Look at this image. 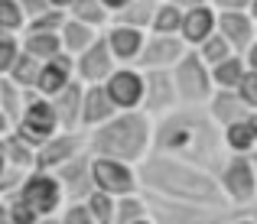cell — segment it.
<instances>
[{
    "label": "cell",
    "instance_id": "obj_1",
    "mask_svg": "<svg viewBox=\"0 0 257 224\" xmlns=\"http://www.w3.org/2000/svg\"><path fill=\"white\" fill-rule=\"evenodd\" d=\"M153 153L192 162L208 172H218L228 159L221 127L208 117L205 107H176L153 120Z\"/></svg>",
    "mask_w": 257,
    "mask_h": 224
},
{
    "label": "cell",
    "instance_id": "obj_2",
    "mask_svg": "<svg viewBox=\"0 0 257 224\" xmlns=\"http://www.w3.org/2000/svg\"><path fill=\"white\" fill-rule=\"evenodd\" d=\"M137 179H140V192L157 195V198L186 201V205H205V208H228L215 172H208L202 166H192V162L173 159V156L153 153V149L137 166Z\"/></svg>",
    "mask_w": 257,
    "mask_h": 224
},
{
    "label": "cell",
    "instance_id": "obj_3",
    "mask_svg": "<svg viewBox=\"0 0 257 224\" xmlns=\"http://www.w3.org/2000/svg\"><path fill=\"white\" fill-rule=\"evenodd\" d=\"M150 149H153V120L144 111H120L107 124L88 130V153L94 156H111V159L140 166L150 156Z\"/></svg>",
    "mask_w": 257,
    "mask_h": 224
},
{
    "label": "cell",
    "instance_id": "obj_4",
    "mask_svg": "<svg viewBox=\"0 0 257 224\" xmlns=\"http://www.w3.org/2000/svg\"><path fill=\"white\" fill-rule=\"evenodd\" d=\"M173 85H176V98L182 107H205L212 98L215 85H212V69L199 59V52L189 49L179 62L173 65Z\"/></svg>",
    "mask_w": 257,
    "mask_h": 224
},
{
    "label": "cell",
    "instance_id": "obj_5",
    "mask_svg": "<svg viewBox=\"0 0 257 224\" xmlns=\"http://www.w3.org/2000/svg\"><path fill=\"white\" fill-rule=\"evenodd\" d=\"M215 179L231 211H244L247 205L257 201V172L251 156H228L215 172Z\"/></svg>",
    "mask_w": 257,
    "mask_h": 224
},
{
    "label": "cell",
    "instance_id": "obj_6",
    "mask_svg": "<svg viewBox=\"0 0 257 224\" xmlns=\"http://www.w3.org/2000/svg\"><path fill=\"white\" fill-rule=\"evenodd\" d=\"M23 205H30L39 218H49V214H59L65 208V192L59 185L56 172H39V169H30V172L20 179V185L13 188Z\"/></svg>",
    "mask_w": 257,
    "mask_h": 224
},
{
    "label": "cell",
    "instance_id": "obj_7",
    "mask_svg": "<svg viewBox=\"0 0 257 224\" xmlns=\"http://www.w3.org/2000/svg\"><path fill=\"white\" fill-rule=\"evenodd\" d=\"M88 169H91V185L98 188V192L111 195V198H124V195L140 192L137 166H131V162H124V159L88 153Z\"/></svg>",
    "mask_w": 257,
    "mask_h": 224
},
{
    "label": "cell",
    "instance_id": "obj_8",
    "mask_svg": "<svg viewBox=\"0 0 257 224\" xmlns=\"http://www.w3.org/2000/svg\"><path fill=\"white\" fill-rule=\"evenodd\" d=\"M147 195V192H144ZM153 224H228L234 211L228 208H205V205H186V201H166L157 195H147Z\"/></svg>",
    "mask_w": 257,
    "mask_h": 224
},
{
    "label": "cell",
    "instance_id": "obj_9",
    "mask_svg": "<svg viewBox=\"0 0 257 224\" xmlns=\"http://www.w3.org/2000/svg\"><path fill=\"white\" fill-rule=\"evenodd\" d=\"M13 133H20L33 146H43L49 137H56L59 120H56V111H52V101L36 91H26V104H23L20 120L13 124Z\"/></svg>",
    "mask_w": 257,
    "mask_h": 224
},
{
    "label": "cell",
    "instance_id": "obj_10",
    "mask_svg": "<svg viewBox=\"0 0 257 224\" xmlns=\"http://www.w3.org/2000/svg\"><path fill=\"white\" fill-rule=\"evenodd\" d=\"M88 149V133L85 130H59L56 137H49L43 146H36V162H33V169H39V172H56L59 166H65V162H72L75 156H82Z\"/></svg>",
    "mask_w": 257,
    "mask_h": 224
},
{
    "label": "cell",
    "instance_id": "obj_11",
    "mask_svg": "<svg viewBox=\"0 0 257 224\" xmlns=\"http://www.w3.org/2000/svg\"><path fill=\"white\" fill-rule=\"evenodd\" d=\"M179 107V98H176V85H173V72L170 69H153L144 72V104L140 111L150 120L163 117Z\"/></svg>",
    "mask_w": 257,
    "mask_h": 224
},
{
    "label": "cell",
    "instance_id": "obj_12",
    "mask_svg": "<svg viewBox=\"0 0 257 224\" xmlns=\"http://www.w3.org/2000/svg\"><path fill=\"white\" fill-rule=\"evenodd\" d=\"M104 91L117 111H140V104H144V72L137 65H117L104 78Z\"/></svg>",
    "mask_w": 257,
    "mask_h": 224
},
{
    "label": "cell",
    "instance_id": "obj_13",
    "mask_svg": "<svg viewBox=\"0 0 257 224\" xmlns=\"http://www.w3.org/2000/svg\"><path fill=\"white\" fill-rule=\"evenodd\" d=\"M114 69H117V62H114L104 36H98L85 52L75 56V81H82V85H104V78Z\"/></svg>",
    "mask_w": 257,
    "mask_h": 224
},
{
    "label": "cell",
    "instance_id": "obj_14",
    "mask_svg": "<svg viewBox=\"0 0 257 224\" xmlns=\"http://www.w3.org/2000/svg\"><path fill=\"white\" fill-rule=\"evenodd\" d=\"M189 52V46L179 36H157V33H147L144 52H140V72H153V69H173L182 56Z\"/></svg>",
    "mask_w": 257,
    "mask_h": 224
},
{
    "label": "cell",
    "instance_id": "obj_15",
    "mask_svg": "<svg viewBox=\"0 0 257 224\" xmlns=\"http://www.w3.org/2000/svg\"><path fill=\"white\" fill-rule=\"evenodd\" d=\"M111 49L114 62L117 65H137L140 62V52H144L147 43V33L144 30H134V26H120V23H107V30L101 33Z\"/></svg>",
    "mask_w": 257,
    "mask_h": 224
},
{
    "label": "cell",
    "instance_id": "obj_16",
    "mask_svg": "<svg viewBox=\"0 0 257 224\" xmlns=\"http://www.w3.org/2000/svg\"><path fill=\"white\" fill-rule=\"evenodd\" d=\"M72 81H75V59H72L69 52H59L56 59L39 65V78H36V88H33V91L43 94V98H56Z\"/></svg>",
    "mask_w": 257,
    "mask_h": 224
},
{
    "label": "cell",
    "instance_id": "obj_17",
    "mask_svg": "<svg viewBox=\"0 0 257 224\" xmlns=\"http://www.w3.org/2000/svg\"><path fill=\"white\" fill-rule=\"evenodd\" d=\"M215 26H218V10L212 4L192 7V10H182V26H179V39L189 49H199L208 36H215Z\"/></svg>",
    "mask_w": 257,
    "mask_h": 224
},
{
    "label": "cell",
    "instance_id": "obj_18",
    "mask_svg": "<svg viewBox=\"0 0 257 224\" xmlns=\"http://www.w3.org/2000/svg\"><path fill=\"white\" fill-rule=\"evenodd\" d=\"M215 33H218V36L225 39L238 56H244L247 46L254 43V20H251L247 10H221Z\"/></svg>",
    "mask_w": 257,
    "mask_h": 224
},
{
    "label": "cell",
    "instance_id": "obj_19",
    "mask_svg": "<svg viewBox=\"0 0 257 224\" xmlns=\"http://www.w3.org/2000/svg\"><path fill=\"white\" fill-rule=\"evenodd\" d=\"M56 179L65 192V201H85V195L91 192V169H88V149L82 156H75L72 162L56 169Z\"/></svg>",
    "mask_w": 257,
    "mask_h": 224
},
{
    "label": "cell",
    "instance_id": "obj_20",
    "mask_svg": "<svg viewBox=\"0 0 257 224\" xmlns=\"http://www.w3.org/2000/svg\"><path fill=\"white\" fill-rule=\"evenodd\" d=\"M114 114H120V111L114 107V101L107 98L104 85H85V91H82V130L88 133V130H94V127L107 124Z\"/></svg>",
    "mask_w": 257,
    "mask_h": 224
},
{
    "label": "cell",
    "instance_id": "obj_21",
    "mask_svg": "<svg viewBox=\"0 0 257 224\" xmlns=\"http://www.w3.org/2000/svg\"><path fill=\"white\" fill-rule=\"evenodd\" d=\"M82 91H85L82 81H72L56 98H49L52 111H56V120H59V130H69V133L82 130Z\"/></svg>",
    "mask_w": 257,
    "mask_h": 224
},
{
    "label": "cell",
    "instance_id": "obj_22",
    "mask_svg": "<svg viewBox=\"0 0 257 224\" xmlns=\"http://www.w3.org/2000/svg\"><path fill=\"white\" fill-rule=\"evenodd\" d=\"M205 111L218 127H228V124H238V120H247L251 107L241 101L238 91H218V88H215L208 104H205Z\"/></svg>",
    "mask_w": 257,
    "mask_h": 224
},
{
    "label": "cell",
    "instance_id": "obj_23",
    "mask_svg": "<svg viewBox=\"0 0 257 224\" xmlns=\"http://www.w3.org/2000/svg\"><path fill=\"white\" fill-rule=\"evenodd\" d=\"M98 36H101V33L94 30V26L78 23V20H72V17H65L62 30H59V39H62V52H69L72 59H75L78 52H85Z\"/></svg>",
    "mask_w": 257,
    "mask_h": 224
},
{
    "label": "cell",
    "instance_id": "obj_24",
    "mask_svg": "<svg viewBox=\"0 0 257 224\" xmlns=\"http://www.w3.org/2000/svg\"><path fill=\"white\" fill-rule=\"evenodd\" d=\"M20 52L33 56L36 62H49V59H56L62 52V39H59V33H30L26 30L20 36Z\"/></svg>",
    "mask_w": 257,
    "mask_h": 224
},
{
    "label": "cell",
    "instance_id": "obj_25",
    "mask_svg": "<svg viewBox=\"0 0 257 224\" xmlns=\"http://www.w3.org/2000/svg\"><path fill=\"white\" fill-rule=\"evenodd\" d=\"M221 140H225V153L228 156H254L257 153V137L251 133L247 120L221 127Z\"/></svg>",
    "mask_w": 257,
    "mask_h": 224
},
{
    "label": "cell",
    "instance_id": "obj_26",
    "mask_svg": "<svg viewBox=\"0 0 257 224\" xmlns=\"http://www.w3.org/2000/svg\"><path fill=\"white\" fill-rule=\"evenodd\" d=\"M247 65H244V56H228L225 62L212 65V85L218 91H238L241 78H244Z\"/></svg>",
    "mask_w": 257,
    "mask_h": 224
},
{
    "label": "cell",
    "instance_id": "obj_27",
    "mask_svg": "<svg viewBox=\"0 0 257 224\" xmlns=\"http://www.w3.org/2000/svg\"><path fill=\"white\" fill-rule=\"evenodd\" d=\"M4 153H7V162H10V169H17V172H30L33 162H36V146L26 143L20 133H7L4 137Z\"/></svg>",
    "mask_w": 257,
    "mask_h": 224
},
{
    "label": "cell",
    "instance_id": "obj_28",
    "mask_svg": "<svg viewBox=\"0 0 257 224\" xmlns=\"http://www.w3.org/2000/svg\"><path fill=\"white\" fill-rule=\"evenodd\" d=\"M65 13H69L72 20H78V23L94 26L98 33H104V30H107V23H111V13H107L104 7L98 4V0H72Z\"/></svg>",
    "mask_w": 257,
    "mask_h": 224
},
{
    "label": "cell",
    "instance_id": "obj_29",
    "mask_svg": "<svg viewBox=\"0 0 257 224\" xmlns=\"http://www.w3.org/2000/svg\"><path fill=\"white\" fill-rule=\"evenodd\" d=\"M179 26H182V10L166 0H160L153 7V20H150V30L147 33H157V36H179Z\"/></svg>",
    "mask_w": 257,
    "mask_h": 224
},
{
    "label": "cell",
    "instance_id": "obj_30",
    "mask_svg": "<svg viewBox=\"0 0 257 224\" xmlns=\"http://www.w3.org/2000/svg\"><path fill=\"white\" fill-rule=\"evenodd\" d=\"M153 7L157 4H147V0H131L124 10H117L111 17V23H120V26H134V30H150V20H153Z\"/></svg>",
    "mask_w": 257,
    "mask_h": 224
},
{
    "label": "cell",
    "instance_id": "obj_31",
    "mask_svg": "<svg viewBox=\"0 0 257 224\" xmlns=\"http://www.w3.org/2000/svg\"><path fill=\"white\" fill-rule=\"evenodd\" d=\"M150 214V205H147V195L144 192H134V195H124V198L114 201V224H131V221H140Z\"/></svg>",
    "mask_w": 257,
    "mask_h": 224
},
{
    "label": "cell",
    "instance_id": "obj_32",
    "mask_svg": "<svg viewBox=\"0 0 257 224\" xmlns=\"http://www.w3.org/2000/svg\"><path fill=\"white\" fill-rule=\"evenodd\" d=\"M39 65H43V62H36L33 56L20 52L17 62H13L10 72H7V78H10L20 91H33V88H36V78H39Z\"/></svg>",
    "mask_w": 257,
    "mask_h": 224
},
{
    "label": "cell",
    "instance_id": "obj_33",
    "mask_svg": "<svg viewBox=\"0 0 257 224\" xmlns=\"http://www.w3.org/2000/svg\"><path fill=\"white\" fill-rule=\"evenodd\" d=\"M23 104H26V91H20V88L4 75V78H0V111H4L7 120H10V127L20 120V114H23Z\"/></svg>",
    "mask_w": 257,
    "mask_h": 224
},
{
    "label": "cell",
    "instance_id": "obj_34",
    "mask_svg": "<svg viewBox=\"0 0 257 224\" xmlns=\"http://www.w3.org/2000/svg\"><path fill=\"white\" fill-rule=\"evenodd\" d=\"M23 30H26V13L20 0H0V33L23 36Z\"/></svg>",
    "mask_w": 257,
    "mask_h": 224
},
{
    "label": "cell",
    "instance_id": "obj_35",
    "mask_svg": "<svg viewBox=\"0 0 257 224\" xmlns=\"http://www.w3.org/2000/svg\"><path fill=\"white\" fill-rule=\"evenodd\" d=\"M114 201H117V198L98 192V188H91V192L85 195V208H88V214L94 218V224H114Z\"/></svg>",
    "mask_w": 257,
    "mask_h": 224
},
{
    "label": "cell",
    "instance_id": "obj_36",
    "mask_svg": "<svg viewBox=\"0 0 257 224\" xmlns=\"http://www.w3.org/2000/svg\"><path fill=\"white\" fill-rule=\"evenodd\" d=\"M195 52H199V59L208 65V69H212V65H218V62H225L228 56H238V52H234L231 46H228L225 39L218 36V33H215V36H208V39H205V43H202Z\"/></svg>",
    "mask_w": 257,
    "mask_h": 224
},
{
    "label": "cell",
    "instance_id": "obj_37",
    "mask_svg": "<svg viewBox=\"0 0 257 224\" xmlns=\"http://www.w3.org/2000/svg\"><path fill=\"white\" fill-rule=\"evenodd\" d=\"M65 17H69L65 10H46L43 17L30 20V23H26V30H30V33H59V30H62V23H65Z\"/></svg>",
    "mask_w": 257,
    "mask_h": 224
},
{
    "label": "cell",
    "instance_id": "obj_38",
    "mask_svg": "<svg viewBox=\"0 0 257 224\" xmlns=\"http://www.w3.org/2000/svg\"><path fill=\"white\" fill-rule=\"evenodd\" d=\"M17 56H20V36L0 33V78L10 72V65L17 62Z\"/></svg>",
    "mask_w": 257,
    "mask_h": 224
},
{
    "label": "cell",
    "instance_id": "obj_39",
    "mask_svg": "<svg viewBox=\"0 0 257 224\" xmlns=\"http://www.w3.org/2000/svg\"><path fill=\"white\" fill-rule=\"evenodd\" d=\"M7 214H10V224H36L39 221V214L30 205H23L13 192L7 195Z\"/></svg>",
    "mask_w": 257,
    "mask_h": 224
},
{
    "label": "cell",
    "instance_id": "obj_40",
    "mask_svg": "<svg viewBox=\"0 0 257 224\" xmlns=\"http://www.w3.org/2000/svg\"><path fill=\"white\" fill-rule=\"evenodd\" d=\"M59 224H94V218L88 214L85 201H65V208L59 211Z\"/></svg>",
    "mask_w": 257,
    "mask_h": 224
},
{
    "label": "cell",
    "instance_id": "obj_41",
    "mask_svg": "<svg viewBox=\"0 0 257 224\" xmlns=\"http://www.w3.org/2000/svg\"><path fill=\"white\" fill-rule=\"evenodd\" d=\"M238 94L251 111H257V72H251V69L244 72V78H241V85H238Z\"/></svg>",
    "mask_w": 257,
    "mask_h": 224
},
{
    "label": "cell",
    "instance_id": "obj_42",
    "mask_svg": "<svg viewBox=\"0 0 257 224\" xmlns=\"http://www.w3.org/2000/svg\"><path fill=\"white\" fill-rule=\"evenodd\" d=\"M20 7H23V13H26V23L36 20V17H43L46 10H52L49 0H20Z\"/></svg>",
    "mask_w": 257,
    "mask_h": 224
},
{
    "label": "cell",
    "instance_id": "obj_43",
    "mask_svg": "<svg viewBox=\"0 0 257 224\" xmlns=\"http://www.w3.org/2000/svg\"><path fill=\"white\" fill-rule=\"evenodd\" d=\"M208 4L221 13V10H247V7H251V0H208Z\"/></svg>",
    "mask_w": 257,
    "mask_h": 224
},
{
    "label": "cell",
    "instance_id": "obj_44",
    "mask_svg": "<svg viewBox=\"0 0 257 224\" xmlns=\"http://www.w3.org/2000/svg\"><path fill=\"white\" fill-rule=\"evenodd\" d=\"M244 65H247L251 72H257V39H254L251 46H247V52H244Z\"/></svg>",
    "mask_w": 257,
    "mask_h": 224
},
{
    "label": "cell",
    "instance_id": "obj_45",
    "mask_svg": "<svg viewBox=\"0 0 257 224\" xmlns=\"http://www.w3.org/2000/svg\"><path fill=\"white\" fill-rule=\"evenodd\" d=\"M98 4H101V7H104V10L114 17V13H117V10H124V7L131 4V0H98Z\"/></svg>",
    "mask_w": 257,
    "mask_h": 224
},
{
    "label": "cell",
    "instance_id": "obj_46",
    "mask_svg": "<svg viewBox=\"0 0 257 224\" xmlns=\"http://www.w3.org/2000/svg\"><path fill=\"white\" fill-rule=\"evenodd\" d=\"M166 4L179 7V10H192V7H202V4H208V0H166Z\"/></svg>",
    "mask_w": 257,
    "mask_h": 224
},
{
    "label": "cell",
    "instance_id": "obj_47",
    "mask_svg": "<svg viewBox=\"0 0 257 224\" xmlns=\"http://www.w3.org/2000/svg\"><path fill=\"white\" fill-rule=\"evenodd\" d=\"M228 224H254V221L247 218L244 211H234V214H231V221H228Z\"/></svg>",
    "mask_w": 257,
    "mask_h": 224
},
{
    "label": "cell",
    "instance_id": "obj_48",
    "mask_svg": "<svg viewBox=\"0 0 257 224\" xmlns=\"http://www.w3.org/2000/svg\"><path fill=\"white\" fill-rule=\"evenodd\" d=\"M13 127H10V120L4 117V111H0V137H7V133H10Z\"/></svg>",
    "mask_w": 257,
    "mask_h": 224
},
{
    "label": "cell",
    "instance_id": "obj_49",
    "mask_svg": "<svg viewBox=\"0 0 257 224\" xmlns=\"http://www.w3.org/2000/svg\"><path fill=\"white\" fill-rule=\"evenodd\" d=\"M0 224H10V214H7V198H0Z\"/></svg>",
    "mask_w": 257,
    "mask_h": 224
},
{
    "label": "cell",
    "instance_id": "obj_50",
    "mask_svg": "<svg viewBox=\"0 0 257 224\" xmlns=\"http://www.w3.org/2000/svg\"><path fill=\"white\" fill-rule=\"evenodd\" d=\"M69 4H72V0H49L52 10H69Z\"/></svg>",
    "mask_w": 257,
    "mask_h": 224
},
{
    "label": "cell",
    "instance_id": "obj_51",
    "mask_svg": "<svg viewBox=\"0 0 257 224\" xmlns=\"http://www.w3.org/2000/svg\"><path fill=\"white\" fill-rule=\"evenodd\" d=\"M247 127H251V133L257 137V111H251V114H247Z\"/></svg>",
    "mask_w": 257,
    "mask_h": 224
},
{
    "label": "cell",
    "instance_id": "obj_52",
    "mask_svg": "<svg viewBox=\"0 0 257 224\" xmlns=\"http://www.w3.org/2000/svg\"><path fill=\"white\" fill-rule=\"evenodd\" d=\"M244 214H247V218H251V221L257 224V201H254V205H247V208H244Z\"/></svg>",
    "mask_w": 257,
    "mask_h": 224
},
{
    "label": "cell",
    "instance_id": "obj_53",
    "mask_svg": "<svg viewBox=\"0 0 257 224\" xmlns=\"http://www.w3.org/2000/svg\"><path fill=\"white\" fill-rule=\"evenodd\" d=\"M36 224H59V214H49V218H39Z\"/></svg>",
    "mask_w": 257,
    "mask_h": 224
},
{
    "label": "cell",
    "instance_id": "obj_54",
    "mask_svg": "<svg viewBox=\"0 0 257 224\" xmlns=\"http://www.w3.org/2000/svg\"><path fill=\"white\" fill-rule=\"evenodd\" d=\"M247 13H251V20H257V0H251V7H247Z\"/></svg>",
    "mask_w": 257,
    "mask_h": 224
},
{
    "label": "cell",
    "instance_id": "obj_55",
    "mask_svg": "<svg viewBox=\"0 0 257 224\" xmlns=\"http://www.w3.org/2000/svg\"><path fill=\"white\" fill-rule=\"evenodd\" d=\"M131 224H153V218L147 214V218H140V221H131Z\"/></svg>",
    "mask_w": 257,
    "mask_h": 224
},
{
    "label": "cell",
    "instance_id": "obj_56",
    "mask_svg": "<svg viewBox=\"0 0 257 224\" xmlns=\"http://www.w3.org/2000/svg\"><path fill=\"white\" fill-rule=\"evenodd\" d=\"M251 159H254V172H257V153H254V156H251Z\"/></svg>",
    "mask_w": 257,
    "mask_h": 224
},
{
    "label": "cell",
    "instance_id": "obj_57",
    "mask_svg": "<svg viewBox=\"0 0 257 224\" xmlns=\"http://www.w3.org/2000/svg\"><path fill=\"white\" fill-rule=\"evenodd\" d=\"M254 39H257V20H254Z\"/></svg>",
    "mask_w": 257,
    "mask_h": 224
},
{
    "label": "cell",
    "instance_id": "obj_58",
    "mask_svg": "<svg viewBox=\"0 0 257 224\" xmlns=\"http://www.w3.org/2000/svg\"><path fill=\"white\" fill-rule=\"evenodd\" d=\"M147 4H160V0H147Z\"/></svg>",
    "mask_w": 257,
    "mask_h": 224
}]
</instances>
